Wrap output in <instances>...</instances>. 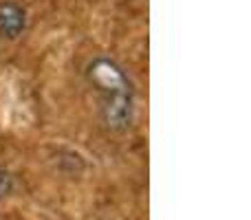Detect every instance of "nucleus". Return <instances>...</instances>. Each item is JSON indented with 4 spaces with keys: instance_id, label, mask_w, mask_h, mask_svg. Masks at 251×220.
<instances>
[{
    "instance_id": "obj_1",
    "label": "nucleus",
    "mask_w": 251,
    "mask_h": 220,
    "mask_svg": "<svg viewBox=\"0 0 251 220\" xmlns=\"http://www.w3.org/2000/svg\"><path fill=\"white\" fill-rule=\"evenodd\" d=\"M86 84L97 97V112L106 130L122 134L134 121V86L130 75L110 55H97L84 69Z\"/></svg>"
},
{
    "instance_id": "obj_2",
    "label": "nucleus",
    "mask_w": 251,
    "mask_h": 220,
    "mask_svg": "<svg viewBox=\"0 0 251 220\" xmlns=\"http://www.w3.org/2000/svg\"><path fill=\"white\" fill-rule=\"evenodd\" d=\"M29 26V11L18 0H0V40L16 42Z\"/></svg>"
},
{
    "instance_id": "obj_3",
    "label": "nucleus",
    "mask_w": 251,
    "mask_h": 220,
    "mask_svg": "<svg viewBox=\"0 0 251 220\" xmlns=\"http://www.w3.org/2000/svg\"><path fill=\"white\" fill-rule=\"evenodd\" d=\"M16 187H18V181H16V176H13V172L0 168V203H2L4 198H9V196L16 192Z\"/></svg>"
}]
</instances>
